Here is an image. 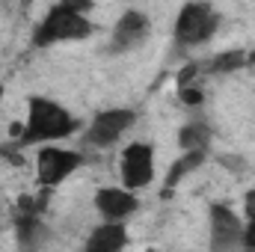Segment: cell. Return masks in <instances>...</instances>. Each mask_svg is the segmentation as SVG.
<instances>
[{
    "mask_svg": "<svg viewBox=\"0 0 255 252\" xmlns=\"http://www.w3.org/2000/svg\"><path fill=\"white\" fill-rule=\"evenodd\" d=\"M77 130V119L65 110L60 101L33 95L27 101V122L21 127V145H45L60 142Z\"/></svg>",
    "mask_w": 255,
    "mask_h": 252,
    "instance_id": "obj_1",
    "label": "cell"
},
{
    "mask_svg": "<svg viewBox=\"0 0 255 252\" xmlns=\"http://www.w3.org/2000/svg\"><path fill=\"white\" fill-rule=\"evenodd\" d=\"M220 21L223 15L205 3V0H190L178 9V18H175V27H172V39L178 48H199L205 42L214 39V33L220 30Z\"/></svg>",
    "mask_w": 255,
    "mask_h": 252,
    "instance_id": "obj_2",
    "label": "cell"
},
{
    "mask_svg": "<svg viewBox=\"0 0 255 252\" xmlns=\"http://www.w3.org/2000/svg\"><path fill=\"white\" fill-rule=\"evenodd\" d=\"M92 21L83 15V12H74L63 3H57L45 21L36 27L33 33V45L36 48H51V45H60V42H83L92 36Z\"/></svg>",
    "mask_w": 255,
    "mask_h": 252,
    "instance_id": "obj_3",
    "label": "cell"
},
{
    "mask_svg": "<svg viewBox=\"0 0 255 252\" xmlns=\"http://www.w3.org/2000/svg\"><path fill=\"white\" fill-rule=\"evenodd\" d=\"M83 166V154L74 148H60L57 142H45L36 154V175L39 184L48 190L60 187L68 175H74Z\"/></svg>",
    "mask_w": 255,
    "mask_h": 252,
    "instance_id": "obj_4",
    "label": "cell"
},
{
    "mask_svg": "<svg viewBox=\"0 0 255 252\" xmlns=\"http://www.w3.org/2000/svg\"><path fill=\"white\" fill-rule=\"evenodd\" d=\"M136 122V110L130 107H110V110H101L95 113V119L89 122L86 133H83V142L95 145V148H110L116 145L128 130Z\"/></svg>",
    "mask_w": 255,
    "mask_h": 252,
    "instance_id": "obj_5",
    "label": "cell"
},
{
    "mask_svg": "<svg viewBox=\"0 0 255 252\" xmlns=\"http://www.w3.org/2000/svg\"><path fill=\"white\" fill-rule=\"evenodd\" d=\"M208 229H211V250L214 252H229L244 247V220L226 202H214L208 208Z\"/></svg>",
    "mask_w": 255,
    "mask_h": 252,
    "instance_id": "obj_6",
    "label": "cell"
},
{
    "mask_svg": "<svg viewBox=\"0 0 255 252\" xmlns=\"http://www.w3.org/2000/svg\"><path fill=\"white\" fill-rule=\"evenodd\" d=\"M119 178L122 187L142 190L154 181V145L148 142H130L119 157Z\"/></svg>",
    "mask_w": 255,
    "mask_h": 252,
    "instance_id": "obj_7",
    "label": "cell"
},
{
    "mask_svg": "<svg viewBox=\"0 0 255 252\" xmlns=\"http://www.w3.org/2000/svg\"><path fill=\"white\" fill-rule=\"evenodd\" d=\"M148 33H151L148 15L139 12V9H128V12H122V18L116 21V27H113V33H110L107 51H110V54H130V51H136L139 45H145Z\"/></svg>",
    "mask_w": 255,
    "mask_h": 252,
    "instance_id": "obj_8",
    "label": "cell"
},
{
    "mask_svg": "<svg viewBox=\"0 0 255 252\" xmlns=\"http://www.w3.org/2000/svg\"><path fill=\"white\" fill-rule=\"evenodd\" d=\"M136 208H139L136 190L101 187L95 193V211H98L104 220H119V223H125L130 214H136Z\"/></svg>",
    "mask_w": 255,
    "mask_h": 252,
    "instance_id": "obj_9",
    "label": "cell"
},
{
    "mask_svg": "<svg viewBox=\"0 0 255 252\" xmlns=\"http://www.w3.org/2000/svg\"><path fill=\"white\" fill-rule=\"evenodd\" d=\"M125 247H128V232L119 220H104L86 238V250L89 252H119Z\"/></svg>",
    "mask_w": 255,
    "mask_h": 252,
    "instance_id": "obj_10",
    "label": "cell"
},
{
    "mask_svg": "<svg viewBox=\"0 0 255 252\" xmlns=\"http://www.w3.org/2000/svg\"><path fill=\"white\" fill-rule=\"evenodd\" d=\"M15 235L21 250H39L48 241V229L42 226V214H21L15 220Z\"/></svg>",
    "mask_w": 255,
    "mask_h": 252,
    "instance_id": "obj_11",
    "label": "cell"
},
{
    "mask_svg": "<svg viewBox=\"0 0 255 252\" xmlns=\"http://www.w3.org/2000/svg\"><path fill=\"white\" fill-rule=\"evenodd\" d=\"M205 157H208V151H199V148H193V151H184L181 157H175V163L169 166V172H166V181H163V196H169L172 190L178 187L190 172H196L202 163H205Z\"/></svg>",
    "mask_w": 255,
    "mask_h": 252,
    "instance_id": "obj_12",
    "label": "cell"
},
{
    "mask_svg": "<svg viewBox=\"0 0 255 252\" xmlns=\"http://www.w3.org/2000/svg\"><path fill=\"white\" fill-rule=\"evenodd\" d=\"M211 139H214V130H211V125H208L205 119H193V122H187V125L178 130V145H181V151H193V148L208 151V148H211Z\"/></svg>",
    "mask_w": 255,
    "mask_h": 252,
    "instance_id": "obj_13",
    "label": "cell"
},
{
    "mask_svg": "<svg viewBox=\"0 0 255 252\" xmlns=\"http://www.w3.org/2000/svg\"><path fill=\"white\" fill-rule=\"evenodd\" d=\"M250 65V54L247 51H223V54H217L214 60H208V63L202 65V71H208V74H235V71H241V68H247Z\"/></svg>",
    "mask_w": 255,
    "mask_h": 252,
    "instance_id": "obj_14",
    "label": "cell"
},
{
    "mask_svg": "<svg viewBox=\"0 0 255 252\" xmlns=\"http://www.w3.org/2000/svg\"><path fill=\"white\" fill-rule=\"evenodd\" d=\"M244 214H247V223H244V247L255 250V190H250L244 196Z\"/></svg>",
    "mask_w": 255,
    "mask_h": 252,
    "instance_id": "obj_15",
    "label": "cell"
},
{
    "mask_svg": "<svg viewBox=\"0 0 255 252\" xmlns=\"http://www.w3.org/2000/svg\"><path fill=\"white\" fill-rule=\"evenodd\" d=\"M178 98H181V104H187V107H199V104L205 101V92L199 89V83H184V86H178Z\"/></svg>",
    "mask_w": 255,
    "mask_h": 252,
    "instance_id": "obj_16",
    "label": "cell"
},
{
    "mask_svg": "<svg viewBox=\"0 0 255 252\" xmlns=\"http://www.w3.org/2000/svg\"><path fill=\"white\" fill-rule=\"evenodd\" d=\"M60 3L68 6V9H74V12H83V15H89L92 6H95V0H60Z\"/></svg>",
    "mask_w": 255,
    "mask_h": 252,
    "instance_id": "obj_17",
    "label": "cell"
},
{
    "mask_svg": "<svg viewBox=\"0 0 255 252\" xmlns=\"http://www.w3.org/2000/svg\"><path fill=\"white\" fill-rule=\"evenodd\" d=\"M21 3H24V6H30V0H21Z\"/></svg>",
    "mask_w": 255,
    "mask_h": 252,
    "instance_id": "obj_18",
    "label": "cell"
}]
</instances>
